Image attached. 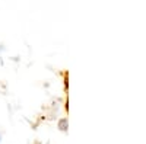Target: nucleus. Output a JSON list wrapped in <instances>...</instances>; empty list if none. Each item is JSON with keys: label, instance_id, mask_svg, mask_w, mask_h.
Listing matches in <instances>:
<instances>
[]
</instances>
